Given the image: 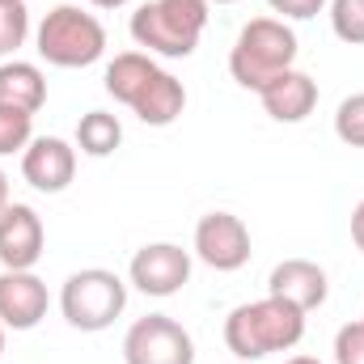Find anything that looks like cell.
Instances as JSON below:
<instances>
[{"label":"cell","mask_w":364,"mask_h":364,"mask_svg":"<svg viewBox=\"0 0 364 364\" xmlns=\"http://www.w3.org/2000/svg\"><path fill=\"white\" fill-rule=\"evenodd\" d=\"M301 335H305V314L279 296L237 305L225 318V348L237 360H263L272 352H288L301 343Z\"/></svg>","instance_id":"cell-1"},{"label":"cell","mask_w":364,"mask_h":364,"mask_svg":"<svg viewBox=\"0 0 364 364\" xmlns=\"http://www.w3.org/2000/svg\"><path fill=\"white\" fill-rule=\"evenodd\" d=\"M208 0H149L132 13V38L149 55L186 60L195 55L203 26H208Z\"/></svg>","instance_id":"cell-2"},{"label":"cell","mask_w":364,"mask_h":364,"mask_svg":"<svg viewBox=\"0 0 364 364\" xmlns=\"http://www.w3.org/2000/svg\"><path fill=\"white\" fill-rule=\"evenodd\" d=\"M296 64V34L279 17H255L242 26L233 51H229V73L242 90H267L279 73Z\"/></svg>","instance_id":"cell-3"},{"label":"cell","mask_w":364,"mask_h":364,"mask_svg":"<svg viewBox=\"0 0 364 364\" xmlns=\"http://www.w3.org/2000/svg\"><path fill=\"white\" fill-rule=\"evenodd\" d=\"M102 51H106L102 21L77 4H55L38 26V55L55 68H90L102 60Z\"/></svg>","instance_id":"cell-4"},{"label":"cell","mask_w":364,"mask_h":364,"mask_svg":"<svg viewBox=\"0 0 364 364\" xmlns=\"http://www.w3.org/2000/svg\"><path fill=\"white\" fill-rule=\"evenodd\" d=\"M127 305V284L106 267L73 272L60 288V309L77 331H106Z\"/></svg>","instance_id":"cell-5"},{"label":"cell","mask_w":364,"mask_h":364,"mask_svg":"<svg viewBox=\"0 0 364 364\" xmlns=\"http://www.w3.org/2000/svg\"><path fill=\"white\" fill-rule=\"evenodd\" d=\"M123 360L127 364H195V343L174 318L149 314L132 322L123 335Z\"/></svg>","instance_id":"cell-6"},{"label":"cell","mask_w":364,"mask_h":364,"mask_svg":"<svg viewBox=\"0 0 364 364\" xmlns=\"http://www.w3.org/2000/svg\"><path fill=\"white\" fill-rule=\"evenodd\" d=\"M195 255L212 272H237L250 263V229L233 212H208L195 225Z\"/></svg>","instance_id":"cell-7"},{"label":"cell","mask_w":364,"mask_h":364,"mask_svg":"<svg viewBox=\"0 0 364 364\" xmlns=\"http://www.w3.org/2000/svg\"><path fill=\"white\" fill-rule=\"evenodd\" d=\"M127 275H132V284L144 296H174L191 279V255L182 246H174V242H153V246L136 250Z\"/></svg>","instance_id":"cell-8"},{"label":"cell","mask_w":364,"mask_h":364,"mask_svg":"<svg viewBox=\"0 0 364 364\" xmlns=\"http://www.w3.org/2000/svg\"><path fill=\"white\" fill-rule=\"evenodd\" d=\"M43 220L30 203H9L0 212V263L4 272H30L43 259Z\"/></svg>","instance_id":"cell-9"},{"label":"cell","mask_w":364,"mask_h":364,"mask_svg":"<svg viewBox=\"0 0 364 364\" xmlns=\"http://www.w3.org/2000/svg\"><path fill=\"white\" fill-rule=\"evenodd\" d=\"M77 174V149L60 136H38L21 153V178L43 195H60Z\"/></svg>","instance_id":"cell-10"},{"label":"cell","mask_w":364,"mask_h":364,"mask_svg":"<svg viewBox=\"0 0 364 364\" xmlns=\"http://www.w3.org/2000/svg\"><path fill=\"white\" fill-rule=\"evenodd\" d=\"M47 284L34 272H0V326L34 331L47 318Z\"/></svg>","instance_id":"cell-11"},{"label":"cell","mask_w":364,"mask_h":364,"mask_svg":"<svg viewBox=\"0 0 364 364\" xmlns=\"http://www.w3.org/2000/svg\"><path fill=\"white\" fill-rule=\"evenodd\" d=\"M326 292H331L326 272H322L318 263H309V259H284L272 272V279H267V296L288 301V305L301 309V314L318 309V305L326 301Z\"/></svg>","instance_id":"cell-12"},{"label":"cell","mask_w":364,"mask_h":364,"mask_svg":"<svg viewBox=\"0 0 364 364\" xmlns=\"http://www.w3.org/2000/svg\"><path fill=\"white\" fill-rule=\"evenodd\" d=\"M259 102H263V110L272 114L275 123H301L318 106V81L309 73H301V68H288V73L275 77L267 90H259Z\"/></svg>","instance_id":"cell-13"},{"label":"cell","mask_w":364,"mask_h":364,"mask_svg":"<svg viewBox=\"0 0 364 364\" xmlns=\"http://www.w3.org/2000/svg\"><path fill=\"white\" fill-rule=\"evenodd\" d=\"M132 110H136V119L149 123V127H170L182 110H186V90H182V81L174 73L161 68V73L149 81V90L132 102Z\"/></svg>","instance_id":"cell-14"},{"label":"cell","mask_w":364,"mask_h":364,"mask_svg":"<svg viewBox=\"0 0 364 364\" xmlns=\"http://www.w3.org/2000/svg\"><path fill=\"white\" fill-rule=\"evenodd\" d=\"M157 73H161V68L153 64V55H144V51H123V55H114V60L106 64V93H110L114 102L132 106L140 93L149 90V81H153Z\"/></svg>","instance_id":"cell-15"},{"label":"cell","mask_w":364,"mask_h":364,"mask_svg":"<svg viewBox=\"0 0 364 364\" xmlns=\"http://www.w3.org/2000/svg\"><path fill=\"white\" fill-rule=\"evenodd\" d=\"M47 102V77L26 64V60H13V64H0V106H17L26 114H38Z\"/></svg>","instance_id":"cell-16"},{"label":"cell","mask_w":364,"mask_h":364,"mask_svg":"<svg viewBox=\"0 0 364 364\" xmlns=\"http://www.w3.org/2000/svg\"><path fill=\"white\" fill-rule=\"evenodd\" d=\"M119 144H123V123L114 114H106V110L81 114V123H77V149L85 157H110Z\"/></svg>","instance_id":"cell-17"},{"label":"cell","mask_w":364,"mask_h":364,"mask_svg":"<svg viewBox=\"0 0 364 364\" xmlns=\"http://www.w3.org/2000/svg\"><path fill=\"white\" fill-rule=\"evenodd\" d=\"M34 140V114L17 110V106H0V157L26 153Z\"/></svg>","instance_id":"cell-18"},{"label":"cell","mask_w":364,"mask_h":364,"mask_svg":"<svg viewBox=\"0 0 364 364\" xmlns=\"http://www.w3.org/2000/svg\"><path fill=\"white\" fill-rule=\"evenodd\" d=\"M331 30L348 47H364V0H331Z\"/></svg>","instance_id":"cell-19"},{"label":"cell","mask_w":364,"mask_h":364,"mask_svg":"<svg viewBox=\"0 0 364 364\" xmlns=\"http://www.w3.org/2000/svg\"><path fill=\"white\" fill-rule=\"evenodd\" d=\"M30 34V13L21 0H0V55H13Z\"/></svg>","instance_id":"cell-20"},{"label":"cell","mask_w":364,"mask_h":364,"mask_svg":"<svg viewBox=\"0 0 364 364\" xmlns=\"http://www.w3.org/2000/svg\"><path fill=\"white\" fill-rule=\"evenodd\" d=\"M335 136L352 149H364V93H352L335 110Z\"/></svg>","instance_id":"cell-21"},{"label":"cell","mask_w":364,"mask_h":364,"mask_svg":"<svg viewBox=\"0 0 364 364\" xmlns=\"http://www.w3.org/2000/svg\"><path fill=\"white\" fill-rule=\"evenodd\" d=\"M335 364H364V322H348L335 335Z\"/></svg>","instance_id":"cell-22"},{"label":"cell","mask_w":364,"mask_h":364,"mask_svg":"<svg viewBox=\"0 0 364 364\" xmlns=\"http://www.w3.org/2000/svg\"><path fill=\"white\" fill-rule=\"evenodd\" d=\"M279 17H292V21H305V17H318L326 9V0H267Z\"/></svg>","instance_id":"cell-23"},{"label":"cell","mask_w":364,"mask_h":364,"mask_svg":"<svg viewBox=\"0 0 364 364\" xmlns=\"http://www.w3.org/2000/svg\"><path fill=\"white\" fill-rule=\"evenodd\" d=\"M352 242H356V250L364 255V199L356 203V212H352Z\"/></svg>","instance_id":"cell-24"},{"label":"cell","mask_w":364,"mask_h":364,"mask_svg":"<svg viewBox=\"0 0 364 364\" xmlns=\"http://www.w3.org/2000/svg\"><path fill=\"white\" fill-rule=\"evenodd\" d=\"M4 208H9V174L0 170V212H4Z\"/></svg>","instance_id":"cell-25"},{"label":"cell","mask_w":364,"mask_h":364,"mask_svg":"<svg viewBox=\"0 0 364 364\" xmlns=\"http://www.w3.org/2000/svg\"><path fill=\"white\" fill-rule=\"evenodd\" d=\"M93 9H123V4H127V0H90Z\"/></svg>","instance_id":"cell-26"},{"label":"cell","mask_w":364,"mask_h":364,"mask_svg":"<svg viewBox=\"0 0 364 364\" xmlns=\"http://www.w3.org/2000/svg\"><path fill=\"white\" fill-rule=\"evenodd\" d=\"M284 364H322L318 356H292V360H284Z\"/></svg>","instance_id":"cell-27"},{"label":"cell","mask_w":364,"mask_h":364,"mask_svg":"<svg viewBox=\"0 0 364 364\" xmlns=\"http://www.w3.org/2000/svg\"><path fill=\"white\" fill-rule=\"evenodd\" d=\"M0 356H4V326H0Z\"/></svg>","instance_id":"cell-28"},{"label":"cell","mask_w":364,"mask_h":364,"mask_svg":"<svg viewBox=\"0 0 364 364\" xmlns=\"http://www.w3.org/2000/svg\"><path fill=\"white\" fill-rule=\"evenodd\" d=\"M208 4H237V0H208Z\"/></svg>","instance_id":"cell-29"},{"label":"cell","mask_w":364,"mask_h":364,"mask_svg":"<svg viewBox=\"0 0 364 364\" xmlns=\"http://www.w3.org/2000/svg\"><path fill=\"white\" fill-rule=\"evenodd\" d=\"M360 322H364V318H360Z\"/></svg>","instance_id":"cell-30"}]
</instances>
